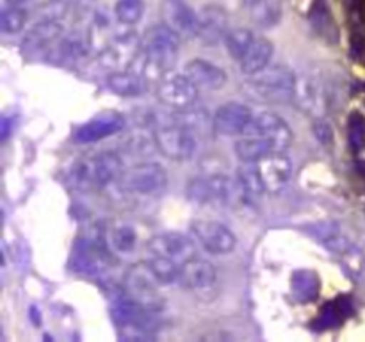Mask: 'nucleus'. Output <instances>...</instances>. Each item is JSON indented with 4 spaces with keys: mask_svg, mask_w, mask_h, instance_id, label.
<instances>
[{
    "mask_svg": "<svg viewBox=\"0 0 365 342\" xmlns=\"http://www.w3.org/2000/svg\"><path fill=\"white\" fill-rule=\"evenodd\" d=\"M296 81L298 77L289 68L277 64L250 75L246 81V91L266 103H287L294 98Z\"/></svg>",
    "mask_w": 365,
    "mask_h": 342,
    "instance_id": "39448f33",
    "label": "nucleus"
},
{
    "mask_svg": "<svg viewBox=\"0 0 365 342\" xmlns=\"http://www.w3.org/2000/svg\"><path fill=\"white\" fill-rule=\"evenodd\" d=\"M312 128H314V134L317 135V139H319L323 145L331 142V139H334V130H331V125L328 123V121H324L323 118H316Z\"/></svg>",
    "mask_w": 365,
    "mask_h": 342,
    "instance_id": "72a5a7b5",
    "label": "nucleus"
},
{
    "mask_svg": "<svg viewBox=\"0 0 365 342\" xmlns=\"http://www.w3.org/2000/svg\"><path fill=\"white\" fill-rule=\"evenodd\" d=\"M106 235L100 230H88L77 237L70 253V267L78 274H96L106 273L113 267L114 255L110 252V244H107Z\"/></svg>",
    "mask_w": 365,
    "mask_h": 342,
    "instance_id": "20e7f679",
    "label": "nucleus"
},
{
    "mask_svg": "<svg viewBox=\"0 0 365 342\" xmlns=\"http://www.w3.org/2000/svg\"><path fill=\"white\" fill-rule=\"evenodd\" d=\"M27 24V13L20 9L18 6L4 7L2 14H0V28L4 34H16Z\"/></svg>",
    "mask_w": 365,
    "mask_h": 342,
    "instance_id": "473e14b6",
    "label": "nucleus"
},
{
    "mask_svg": "<svg viewBox=\"0 0 365 342\" xmlns=\"http://www.w3.org/2000/svg\"><path fill=\"white\" fill-rule=\"evenodd\" d=\"M24 0H4V4H6V7H11V6H18V4H21Z\"/></svg>",
    "mask_w": 365,
    "mask_h": 342,
    "instance_id": "c9c22d12",
    "label": "nucleus"
},
{
    "mask_svg": "<svg viewBox=\"0 0 365 342\" xmlns=\"http://www.w3.org/2000/svg\"><path fill=\"white\" fill-rule=\"evenodd\" d=\"M245 2L248 4V6H250V4H253V2H255V0H245Z\"/></svg>",
    "mask_w": 365,
    "mask_h": 342,
    "instance_id": "e433bc0d",
    "label": "nucleus"
},
{
    "mask_svg": "<svg viewBox=\"0 0 365 342\" xmlns=\"http://www.w3.org/2000/svg\"><path fill=\"white\" fill-rule=\"evenodd\" d=\"M153 139H155V148L168 159L187 160L196 150L195 130L175 118L159 123L153 132Z\"/></svg>",
    "mask_w": 365,
    "mask_h": 342,
    "instance_id": "423d86ee",
    "label": "nucleus"
},
{
    "mask_svg": "<svg viewBox=\"0 0 365 342\" xmlns=\"http://www.w3.org/2000/svg\"><path fill=\"white\" fill-rule=\"evenodd\" d=\"M109 244L118 253H132L138 244V232L128 223L114 224L109 232Z\"/></svg>",
    "mask_w": 365,
    "mask_h": 342,
    "instance_id": "a878e982",
    "label": "nucleus"
},
{
    "mask_svg": "<svg viewBox=\"0 0 365 342\" xmlns=\"http://www.w3.org/2000/svg\"><path fill=\"white\" fill-rule=\"evenodd\" d=\"M237 178L245 185L250 196H259L266 192L262 175H260L259 162H242L237 170Z\"/></svg>",
    "mask_w": 365,
    "mask_h": 342,
    "instance_id": "cd10ccee",
    "label": "nucleus"
},
{
    "mask_svg": "<svg viewBox=\"0 0 365 342\" xmlns=\"http://www.w3.org/2000/svg\"><path fill=\"white\" fill-rule=\"evenodd\" d=\"M187 198L196 205H239L248 198L245 185L237 177L227 175H205L192 178L187 184Z\"/></svg>",
    "mask_w": 365,
    "mask_h": 342,
    "instance_id": "7ed1b4c3",
    "label": "nucleus"
},
{
    "mask_svg": "<svg viewBox=\"0 0 365 342\" xmlns=\"http://www.w3.org/2000/svg\"><path fill=\"white\" fill-rule=\"evenodd\" d=\"M253 39H255V34H253L252 31H248V28H230L227 38H225V45H227L228 53H230L235 61L241 63V59L245 57V53L248 52Z\"/></svg>",
    "mask_w": 365,
    "mask_h": 342,
    "instance_id": "bb28decb",
    "label": "nucleus"
},
{
    "mask_svg": "<svg viewBox=\"0 0 365 342\" xmlns=\"http://www.w3.org/2000/svg\"><path fill=\"white\" fill-rule=\"evenodd\" d=\"M7 134H9V121H7V118H4L2 120V138L6 139Z\"/></svg>",
    "mask_w": 365,
    "mask_h": 342,
    "instance_id": "f704fd0d",
    "label": "nucleus"
},
{
    "mask_svg": "<svg viewBox=\"0 0 365 342\" xmlns=\"http://www.w3.org/2000/svg\"><path fill=\"white\" fill-rule=\"evenodd\" d=\"M271 57H273V43L262 36H255L248 52L245 53L239 64H241V70L250 77V75L259 73L260 70L269 66Z\"/></svg>",
    "mask_w": 365,
    "mask_h": 342,
    "instance_id": "5701e85b",
    "label": "nucleus"
},
{
    "mask_svg": "<svg viewBox=\"0 0 365 342\" xmlns=\"http://www.w3.org/2000/svg\"><path fill=\"white\" fill-rule=\"evenodd\" d=\"M235 153L241 159V162H259L269 153H274V150L266 139L253 134H245L235 142Z\"/></svg>",
    "mask_w": 365,
    "mask_h": 342,
    "instance_id": "393cba45",
    "label": "nucleus"
},
{
    "mask_svg": "<svg viewBox=\"0 0 365 342\" xmlns=\"http://www.w3.org/2000/svg\"><path fill=\"white\" fill-rule=\"evenodd\" d=\"M198 91L195 82L185 73L164 75L157 86V96L160 102L175 110L191 109L198 100Z\"/></svg>",
    "mask_w": 365,
    "mask_h": 342,
    "instance_id": "6e6552de",
    "label": "nucleus"
},
{
    "mask_svg": "<svg viewBox=\"0 0 365 342\" xmlns=\"http://www.w3.org/2000/svg\"><path fill=\"white\" fill-rule=\"evenodd\" d=\"M160 20L180 39L196 38L198 34V13H195L185 0H163Z\"/></svg>",
    "mask_w": 365,
    "mask_h": 342,
    "instance_id": "f8f14e48",
    "label": "nucleus"
},
{
    "mask_svg": "<svg viewBox=\"0 0 365 342\" xmlns=\"http://www.w3.org/2000/svg\"><path fill=\"white\" fill-rule=\"evenodd\" d=\"M255 114L248 105L239 102H227L216 109L212 116V130L220 135H245Z\"/></svg>",
    "mask_w": 365,
    "mask_h": 342,
    "instance_id": "ddd939ff",
    "label": "nucleus"
},
{
    "mask_svg": "<svg viewBox=\"0 0 365 342\" xmlns=\"http://www.w3.org/2000/svg\"><path fill=\"white\" fill-rule=\"evenodd\" d=\"M86 52H88V43L78 34L61 39L56 48V56H59L63 61L81 59L86 56Z\"/></svg>",
    "mask_w": 365,
    "mask_h": 342,
    "instance_id": "7c9ffc66",
    "label": "nucleus"
},
{
    "mask_svg": "<svg viewBox=\"0 0 365 342\" xmlns=\"http://www.w3.org/2000/svg\"><path fill=\"white\" fill-rule=\"evenodd\" d=\"M145 14V0H118L114 6V16L125 27L135 25Z\"/></svg>",
    "mask_w": 365,
    "mask_h": 342,
    "instance_id": "c85d7f7f",
    "label": "nucleus"
},
{
    "mask_svg": "<svg viewBox=\"0 0 365 342\" xmlns=\"http://www.w3.org/2000/svg\"><path fill=\"white\" fill-rule=\"evenodd\" d=\"M123 175L121 159L113 152L96 153L77 160L70 171V184L78 191H98Z\"/></svg>",
    "mask_w": 365,
    "mask_h": 342,
    "instance_id": "f03ea898",
    "label": "nucleus"
},
{
    "mask_svg": "<svg viewBox=\"0 0 365 342\" xmlns=\"http://www.w3.org/2000/svg\"><path fill=\"white\" fill-rule=\"evenodd\" d=\"M157 285L163 284L157 280L148 262L134 264L127 271V276H125V292H127V296L138 299L143 305L159 310V296H157V289L159 287Z\"/></svg>",
    "mask_w": 365,
    "mask_h": 342,
    "instance_id": "1a4fd4ad",
    "label": "nucleus"
},
{
    "mask_svg": "<svg viewBox=\"0 0 365 342\" xmlns=\"http://www.w3.org/2000/svg\"><path fill=\"white\" fill-rule=\"evenodd\" d=\"M292 102L312 118H324L328 110V96L323 84L312 77H298Z\"/></svg>",
    "mask_w": 365,
    "mask_h": 342,
    "instance_id": "dca6fc26",
    "label": "nucleus"
},
{
    "mask_svg": "<svg viewBox=\"0 0 365 342\" xmlns=\"http://www.w3.org/2000/svg\"><path fill=\"white\" fill-rule=\"evenodd\" d=\"M228 14L220 6H205L198 11V34L196 38L205 46L225 41L228 34Z\"/></svg>",
    "mask_w": 365,
    "mask_h": 342,
    "instance_id": "f3484780",
    "label": "nucleus"
},
{
    "mask_svg": "<svg viewBox=\"0 0 365 342\" xmlns=\"http://www.w3.org/2000/svg\"><path fill=\"white\" fill-rule=\"evenodd\" d=\"M246 134L259 135L266 139L274 152H285L292 142V132L287 121L282 120L274 113H260L253 116V121L250 123Z\"/></svg>",
    "mask_w": 365,
    "mask_h": 342,
    "instance_id": "9b49d317",
    "label": "nucleus"
},
{
    "mask_svg": "<svg viewBox=\"0 0 365 342\" xmlns=\"http://www.w3.org/2000/svg\"><path fill=\"white\" fill-rule=\"evenodd\" d=\"M125 128V118L118 113H102L78 127L75 130L73 139L77 142H96L102 139L110 138Z\"/></svg>",
    "mask_w": 365,
    "mask_h": 342,
    "instance_id": "a211bd4d",
    "label": "nucleus"
},
{
    "mask_svg": "<svg viewBox=\"0 0 365 342\" xmlns=\"http://www.w3.org/2000/svg\"><path fill=\"white\" fill-rule=\"evenodd\" d=\"M250 11L259 25H273L280 18V6L274 0H255L250 4Z\"/></svg>",
    "mask_w": 365,
    "mask_h": 342,
    "instance_id": "2f4dec72",
    "label": "nucleus"
},
{
    "mask_svg": "<svg viewBox=\"0 0 365 342\" xmlns=\"http://www.w3.org/2000/svg\"><path fill=\"white\" fill-rule=\"evenodd\" d=\"M184 73L191 78L198 89H207V91H217L227 84L228 77L223 68L210 63L205 59H192L185 64Z\"/></svg>",
    "mask_w": 365,
    "mask_h": 342,
    "instance_id": "aec40b11",
    "label": "nucleus"
},
{
    "mask_svg": "<svg viewBox=\"0 0 365 342\" xmlns=\"http://www.w3.org/2000/svg\"><path fill=\"white\" fill-rule=\"evenodd\" d=\"M148 264L160 284L163 285L177 284L180 264L175 262V260L171 259H166V256H157V255H152V260H150Z\"/></svg>",
    "mask_w": 365,
    "mask_h": 342,
    "instance_id": "c756f323",
    "label": "nucleus"
},
{
    "mask_svg": "<svg viewBox=\"0 0 365 342\" xmlns=\"http://www.w3.org/2000/svg\"><path fill=\"white\" fill-rule=\"evenodd\" d=\"M148 249L152 255L166 256L178 264H184L196 256L195 241L180 232H164V234L153 235L148 241Z\"/></svg>",
    "mask_w": 365,
    "mask_h": 342,
    "instance_id": "4468645a",
    "label": "nucleus"
},
{
    "mask_svg": "<svg viewBox=\"0 0 365 342\" xmlns=\"http://www.w3.org/2000/svg\"><path fill=\"white\" fill-rule=\"evenodd\" d=\"M61 34H63V25L56 18H45V20L36 24L27 32V36L24 39V50L29 53L38 52L43 46L57 41L61 38Z\"/></svg>",
    "mask_w": 365,
    "mask_h": 342,
    "instance_id": "4be33fe9",
    "label": "nucleus"
},
{
    "mask_svg": "<svg viewBox=\"0 0 365 342\" xmlns=\"http://www.w3.org/2000/svg\"><path fill=\"white\" fill-rule=\"evenodd\" d=\"M120 184L130 195L155 196L166 189L168 173L159 162H139L123 171Z\"/></svg>",
    "mask_w": 365,
    "mask_h": 342,
    "instance_id": "0eeeda50",
    "label": "nucleus"
},
{
    "mask_svg": "<svg viewBox=\"0 0 365 342\" xmlns=\"http://www.w3.org/2000/svg\"><path fill=\"white\" fill-rule=\"evenodd\" d=\"M107 86L116 95L134 98V96H141L146 93V77L139 71L132 70L110 71L107 77Z\"/></svg>",
    "mask_w": 365,
    "mask_h": 342,
    "instance_id": "412c9836",
    "label": "nucleus"
},
{
    "mask_svg": "<svg viewBox=\"0 0 365 342\" xmlns=\"http://www.w3.org/2000/svg\"><path fill=\"white\" fill-rule=\"evenodd\" d=\"M191 228L200 244L212 255H227V253L234 252L235 244H237L234 232L220 221L198 219L192 223Z\"/></svg>",
    "mask_w": 365,
    "mask_h": 342,
    "instance_id": "9d476101",
    "label": "nucleus"
},
{
    "mask_svg": "<svg viewBox=\"0 0 365 342\" xmlns=\"http://www.w3.org/2000/svg\"><path fill=\"white\" fill-rule=\"evenodd\" d=\"M259 170L266 191L280 192L291 180L292 164L284 152H274L259 160Z\"/></svg>",
    "mask_w": 365,
    "mask_h": 342,
    "instance_id": "6ab92c4d",
    "label": "nucleus"
},
{
    "mask_svg": "<svg viewBox=\"0 0 365 342\" xmlns=\"http://www.w3.org/2000/svg\"><path fill=\"white\" fill-rule=\"evenodd\" d=\"M291 289L294 298L299 303H310L317 298L321 289L319 276L312 269H299L294 271L291 278Z\"/></svg>",
    "mask_w": 365,
    "mask_h": 342,
    "instance_id": "b1692460",
    "label": "nucleus"
},
{
    "mask_svg": "<svg viewBox=\"0 0 365 342\" xmlns=\"http://www.w3.org/2000/svg\"><path fill=\"white\" fill-rule=\"evenodd\" d=\"M180 38L164 24L153 25L141 39V73L164 77L173 68Z\"/></svg>",
    "mask_w": 365,
    "mask_h": 342,
    "instance_id": "f257e3e1",
    "label": "nucleus"
},
{
    "mask_svg": "<svg viewBox=\"0 0 365 342\" xmlns=\"http://www.w3.org/2000/svg\"><path fill=\"white\" fill-rule=\"evenodd\" d=\"M217 273L216 267L210 262L202 259H189L187 262L180 264V271H178L177 284L182 289L191 292H205L216 285Z\"/></svg>",
    "mask_w": 365,
    "mask_h": 342,
    "instance_id": "2eb2a0df",
    "label": "nucleus"
}]
</instances>
